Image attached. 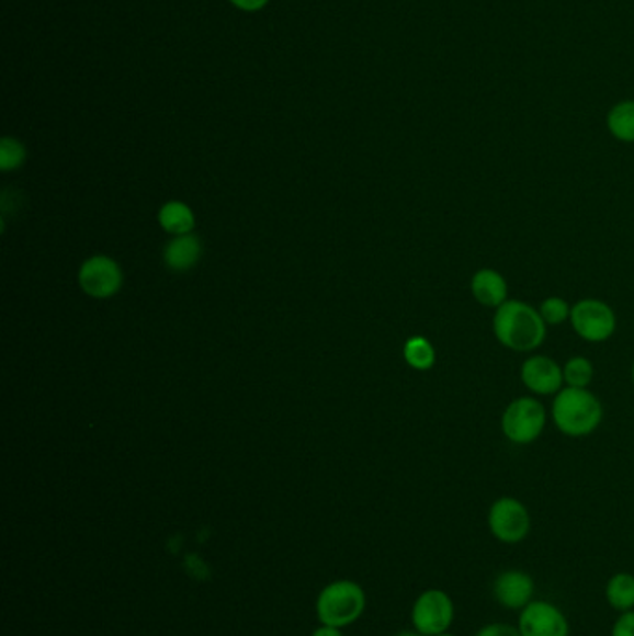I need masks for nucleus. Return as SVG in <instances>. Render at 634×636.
Masks as SVG:
<instances>
[{"mask_svg": "<svg viewBox=\"0 0 634 636\" xmlns=\"http://www.w3.org/2000/svg\"><path fill=\"white\" fill-rule=\"evenodd\" d=\"M494 333L505 349L532 352L547 337V325L534 307L521 300H508L495 309Z\"/></svg>", "mask_w": 634, "mask_h": 636, "instance_id": "obj_1", "label": "nucleus"}, {"mask_svg": "<svg viewBox=\"0 0 634 636\" xmlns=\"http://www.w3.org/2000/svg\"><path fill=\"white\" fill-rule=\"evenodd\" d=\"M551 416L562 434L585 438L593 434L603 421V405L588 389L564 387L556 393Z\"/></svg>", "mask_w": 634, "mask_h": 636, "instance_id": "obj_2", "label": "nucleus"}, {"mask_svg": "<svg viewBox=\"0 0 634 636\" xmlns=\"http://www.w3.org/2000/svg\"><path fill=\"white\" fill-rule=\"evenodd\" d=\"M366 598L363 588L354 581L331 582L324 588L317 601L318 620L322 625L347 627L354 624L365 611Z\"/></svg>", "mask_w": 634, "mask_h": 636, "instance_id": "obj_3", "label": "nucleus"}, {"mask_svg": "<svg viewBox=\"0 0 634 636\" xmlns=\"http://www.w3.org/2000/svg\"><path fill=\"white\" fill-rule=\"evenodd\" d=\"M547 413L536 398L521 397L507 406L502 413V434L516 445H529L542 435Z\"/></svg>", "mask_w": 634, "mask_h": 636, "instance_id": "obj_4", "label": "nucleus"}, {"mask_svg": "<svg viewBox=\"0 0 634 636\" xmlns=\"http://www.w3.org/2000/svg\"><path fill=\"white\" fill-rule=\"evenodd\" d=\"M456 618V606L451 595L440 588H428L419 593L411 609V624L424 636L441 635L451 629Z\"/></svg>", "mask_w": 634, "mask_h": 636, "instance_id": "obj_5", "label": "nucleus"}, {"mask_svg": "<svg viewBox=\"0 0 634 636\" xmlns=\"http://www.w3.org/2000/svg\"><path fill=\"white\" fill-rule=\"evenodd\" d=\"M488 526L491 536L500 544H521L531 534V512L516 497H499L489 507Z\"/></svg>", "mask_w": 634, "mask_h": 636, "instance_id": "obj_6", "label": "nucleus"}, {"mask_svg": "<svg viewBox=\"0 0 634 636\" xmlns=\"http://www.w3.org/2000/svg\"><path fill=\"white\" fill-rule=\"evenodd\" d=\"M569 322L574 326L575 333L588 343H604L616 331V313L596 298H585L571 307Z\"/></svg>", "mask_w": 634, "mask_h": 636, "instance_id": "obj_7", "label": "nucleus"}, {"mask_svg": "<svg viewBox=\"0 0 634 636\" xmlns=\"http://www.w3.org/2000/svg\"><path fill=\"white\" fill-rule=\"evenodd\" d=\"M521 636H569V622L562 609L551 601L532 600L519 611Z\"/></svg>", "mask_w": 634, "mask_h": 636, "instance_id": "obj_8", "label": "nucleus"}, {"mask_svg": "<svg viewBox=\"0 0 634 636\" xmlns=\"http://www.w3.org/2000/svg\"><path fill=\"white\" fill-rule=\"evenodd\" d=\"M536 584L523 569H507L491 584L494 600L507 611H521L534 600Z\"/></svg>", "mask_w": 634, "mask_h": 636, "instance_id": "obj_9", "label": "nucleus"}, {"mask_svg": "<svg viewBox=\"0 0 634 636\" xmlns=\"http://www.w3.org/2000/svg\"><path fill=\"white\" fill-rule=\"evenodd\" d=\"M521 382L529 391L550 397L564 386V371L547 355H532L521 367Z\"/></svg>", "mask_w": 634, "mask_h": 636, "instance_id": "obj_10", "label": "nucleus"}, {"mask_svg": "<svg viewBox=\"0 0 634 636\" xmlns=\"http://www.w3.org/2000/svg\"><path fill=\"white\" fill-rule=\"evenodd\" d=\"M80 285L95 298H106L122 285V272L112 259L93 258L80 270Z\"/></svg>", "mask_w": 634, "mask_h": 636, "instance_id": "obj_11", "label": "nucleus"}, {"mask_svg": "<svg viewBox=\"0 0 634 636\" xmlns=\"http://www.w3.org/2000/svg\"><path fill=\"white\" fill-rule=\"evenodd\" d=\"M471 293L480 306L499 309L508 302V283L497 270H476L471 277Z\"/></svg>", "mask_w": 634, "mask_h": 636, "instance_id": "obj_12", "label": "nucleus"}, {"mask_svg": "<svg viewBox=\"0 0 634 636\" xmlns=\"http://www.w3.org/2000/svg\"><path fill=\"white\" fill-rule=\"evenodd\" d=\"M604 600L610 609L620 612H629L634 609V576L627 571L614 573L604 587Z\"/></svg>", "mask_w": 634, "mask_h": 636, "instance_id": "obj_13", "label": "nucleus"}, {"mask_svg": "<svg viewBox=\"0 0 634 636\" xmlns=\"http://www.w3.org/2000/svg\"><path fill=\"white\" fill-rule=\"evenodd\" d=\"M610 135L625 144H634V101L614 104L607 114Z\"/></svg>", "mask_w": 634, "mask_h": 636, "instance_id": "obj_14", "label": "nucleus"}, {"mask_svg": "<svg viewBox=\"0 0 634 636\" xmlns=\"http://www.w3.org/2000/svg\"><path fill=\"white\" fill-rule=\"evenodd\" d=\"M200 253H202L200 240L190 235H183L168 246L166 263L170 264L173 270H189L192 264L197 263Z\"/></svg>", "mask_w": 634, "mask_h": 636, "instance_id": "obj_15", "label": "nucleus"}, {"mask_svg": "<svg viewBox=\"0 0 634 636\" xmlns=\"http://www.w3.org/2000/svg\"><path fill=\"white\" fill-rule=\"evenodd\" d=\"M404 357H406L409 367L417 368V371H428L435 363V350L424 337H414L404 347Z\"/></svg>", "mask_w": 634, "mask_h": 636, "instance_id": "obj_16", "label": "nucleus"}, {"mask_svg": "<svg viewBox=\"0 0 634 636\" xmlns=\"http://www.w3.org/2000/svg\"><path fill=\"white\" fill-rule=\"evenodd\" d=\"M160 224L170 232H178L184 235L189 232L194 226V215L183 203H168L162 211H160Z\"/></svg>", "mask_w": 634, "mask_h": 636, "instance_id": "obj_17", "label": "nucleus"}, {"mask_svg": "<svg viewBox=\"0 0 634 636\" xmlns=\"http://www.w3.org/2000/svg\"><path fill=\"white\" fill-rule=\"evenodd\" d=\"M564 384L567 387H579V389H586V387L592 384L593 379V365L590 360L586 357H571L567 360L566 365H564Z\"/></svg>", "mask_w": 634, "mask_h": 636, "instance_id": "obj_18", "label": "nucleus"}, {"mask_svg": "<svg viewBox=\"0 0 634 636\" xmlns=\"http://www.w3.org/2000/svg\"><path fill=\"white\" fill-rule=\"evenodd\" d=\"M537 311H540L543 322L547 326L564 325L571 317V307H569V304L564 298H558V296L545 298Z\"/></svg>", "mask_w": 634, "mask_h": 636, "instance_id": "obj_19", "label": "nucleus"}, {"mask_svg": "<svg viewBox=\"0 0 634 636\" xmlns=\"http://www.w3.org/2000/svg\"><path fill=\"white\" fill-rule=\"evenodd\" d=\"M25 160V147L21 146L13 138H4L0 141V168L2 170H13L23 164Z\"/></svg>", "mask_w": 634, "mask_h": 636, "instance_id": "obj_20", "label": "nucleus"}, {"mask_svg": "<svg viewBox=\"0 0 634 636\" xmlns=\"http://www.w3.org/2000/svg\"><path fill=\"white\" fill-rule=\"evenodd\" d=\"M610 636H634V609L622 612L610 629Z\"/></svg>", "mask_w": 634, "mask_h": 636, "instance_id": "obj_21", "label": "nucleus"}, {"mask_svg": "<svg viewBox=\"0 0 634 636\" xmlns=\"http://www.w3.org/2000/svg\"><path fill=\"white\" fill-rule=\"evenodd\" d=\"M475 636H521L518 627L510 624H488L478 631Z\"/></svg>", "mask_w": 634, "mask_h": 636, "instance_id": "obj_22", "label": "nucleus"}, {"mask_svg": "<svg viewBox=\"0 0 634 636\" xmlns=\"http://www.w3.org/2000/svg\"><path fill=\"white\" fill-rule=\"evenodd\" d=\"M229 2L242 12H259L269 4V0H229Z\"/></svg>", "mask_w": 634, "mask_h": 636, "instance_id": "obj_23", "label": "nucleus"}, {"mask_svg": "<svg viewBox=\"0 0 634 636\" xmlns=\"http://www.w3.org/2000/svg\"><path fill=\"white\" fill-rule=\"evenodd\" d=\"M313 636H342L341 629L339 627H331V625H322V627H318Z\"/></svg>", "mask_w": 634, "mask_h": 636, "instance_id": "obj_24", "label": "nucleus"}, {"mask_svg": "<svg viewBox=\"0 0 634 636\" xmlns=\"http://www.w3.org/2000/svg\"><path fill=\"white\" fill-rule=\"evenodd\" d=\"M397 636H424L419 633V631H403V633H398Z\"/></svg>", "mask_w": 634, "mask_h": 636, "instance_id": "obj_25", "label": "nucleus"}, {"mask_svg": "<svg viewBox=\"0 0 634 636\" xmlns=\"http://www.w3.org/2000/svg\"><path fill=\"white\" fill-rule=\"evenodd\" d=\"M435 636H456V635H452V633H449V631H446V633H441V635Z\"/></svg>", "mask_w": 634, "mask_h": 636, "instance_id": "obj_26", "label": "nucleus"}, {"mask_svg": "<svg viewBox=\"0 0 634 636\" xmlns=\"http://www.w3.org/2000/svg\"><path fill=\"white\" fill-rule=\"evenodd\" d=\"M633 384H634V363H633Z\"/></svg>", "mask_w": 634, "mask_h": 636, "instance_id": "obj_27", "label": "nucleus"}]
</instances>
